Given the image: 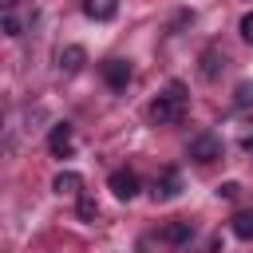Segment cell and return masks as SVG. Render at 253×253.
Here are the masks:
<instances>
[{
    "label": "cell",
    "instance_id": "ac0fdd59",
    "mask_svg": "<svg viewBox=\"0 0 253 253\" xmlns=\"http://www.w3.org/2000/svg\"><path fill=\"white\" fill-rule=\"evenodd\" d=\"M237 28H241V40H245V43H253V12H245Z\"/></svg>",
    "mask_w": 253,
    "mask_h": 253
},
{
    "label": "cell",
    "instance_id": "e0dca14e",
    "mask_svg": "<svg viewBox=\"0 0 253 253\" xmlns=\"http://www.w3.org/2000/svg\"><path fill=\"white\" fill-rule=\"evenodd\" d=\"M237 194H241V186H237V182H221V186H217V198H225V202H233Z\"/></svg>",
    "mask_w": 253,
    "mask_h": 253
},
{
    "label": "cell",
    "instance_id": "7a4b0ae2",
    "mask_svg": "<svg viewBox=\"0 0 253 253\" xmlns=\"http://www.w3.org/2000/svg\"><path fill=\"white\" fill-rule=\"evenodd\" d=\"M190 158L194 162H217L221 158V134H213V130L194 134L190 138Z\"/></svg>",
    "mask_w": 253,
    "mask_h": 253
},
{
    "label": "cell",
    "instance_id": "9a60e30c",
    "mask_svg": "<svg viewBox=\"0 0 253 253\" xmlns=\"http://www.w3.org/2000/svg\"><path fill=\"white\" fill-rule=\"evenodd\" d=\"M4 36H12V40L24 36V20H20L16 12H4Z\"/></svg>",
    "mask_w": 253,
    "mask_h": 253
},
{
    "label": "cell",
    "instance_id": "4fadbf2b",
    "mask_svg": "<svg viewBox=\"0 0 253 253\" xmlns=\"http://www.w3.org/2000/svg\"><path fill=\"white\" fill-rule=\"evenodd\" d=\"M233 107H241V111L253 107V83H249V79H241V83L233 87Z\"/></svg>",
    "mask_w": 253,
    "mask_h": 253
},
{
    "label": "cell",
    "instance_id": "277c9868",
    "mask_svg": "<svg viewBox=\"0 0 253 253\" xmlns=\"http://www.w3.org/2000/svg\"><path fill=\"white\" fill-rule=\"evenodd\" d=\"M99 71H103V83H107L111 91H126V83H130V75H134L130 59H107Z\"/></svg>",
    "mask_w": 253,
    "mask_h": 253
},
{
    "label": "cell",
    "instance_id": "9c48e42d",
    "mask_svg": "<svg viewBox=\"0 0 253 253\" xmlns=\"http://www.w3.org/2000/svg\"><path fill=\"white\" fill-rule=\"evenodd\" d=\"M166 245H174V249H182V245H190L194 241V221H170V225H162V233H158Z\"/></svg>",
    "mask_w": 253,
    "mask_h": 253
},
{
    "label": "cell",
    "instance_id": "3957f363",
    "mask_svg": "<svg viewBox=\"0 0 253 253\" xmlns=\"http://www.w3.org/2000/svg\"><path fill=\"white\" fill-rule=\"evenodd\" d=\"M182 194V174L174 170V166H166L158 178H154V186H150V198L154 202H174Z\"/></svg>",
    "mask_w": 253,
    "mask_h": 253
},
{
    "label": "cell",
    "instance_id": "8fae6325",
    "mask_svg": "<svg viewBox=\"0 0 253 253\" xmlns=\"http://www.w3.org/2000/svg\"><path fill=\"white\" fill-rule=\"evenodd\" d=\"M55 63H59V71H63V75H75V71H83V63H87V51H83L79 43H67V47L59 51V59H55Z\"/></svg>",
    "mask_w": 253,
    "mask_h": 253
},
{
    "label": "cell",
    "instance_id": "ba28073f",
    "mask_svg": "<svg viewBox=\"0 0 253 253\" xmlns=\"http://www.w3.org/2000/svg\"><path fill=\"white\" fill-rule=\"evenodd\" d=\"M198 63H202V67H198V71H202V79H217V75L225 71V51H221L217 43H210V47L202 51V59H198Z\"/></svg>",
    "mask_w": 253,
    "mask_h": 253
},
{
    "label": "cell",
    "instance_id": "7c38bea8",
    "mask_svg": "<svg viewBox=\"0 0 253 253\" xmlns=\"http://www.w3.org/2000/svg\"><path fill=\"white\" fill-rule=\"evenodd\" d=\"M229 229H233L237 241H253V210H237L229 217Z\"/></svg>",
    "mask_w": 253,
    "mask_h": 253
},
{
    "label": "cell",
    "instance_id": "5b68a950",
    "mask_svg": "<svg viewBox=\"0 0 253 253\" xmlns=\"http://www.w3.org/2000/svg\"><path fill=\"white\" fill-rule=\"evenodd\" d=\"M47 150H51L55 158H71V150H75V130H71V123H55V126H51Z\"/></svg>",
    "mask_w": 253,
    "mask_h": 253
},
{
    "label": "cell",
    "instance_id": "30bf717a",
    "mask_svg": "<svg viewBox=\"0 0 253 253\" xmlns=\"http://www.w3.org/2000/svg\"><path fill=\"white\" fill-rule=\"evenodd\" d=\"M83 16L95 24H107L119 16V0H83Z\"/></svg>",
    "mask_w": 253,
    "mask_h": 253
},
{
    "label": "cell",
    "instance_id": "5bb4252c",
    "mask_svg": "<svg viewBox=\"0 0 253 253\" xmlns=\"http://www.w3.org/2000/svg\"><path fill=\"white\" fill-rule=\"evenodd\" d=\"M75 210H79V221H95V217H99V206H95V198H91V194H83Z\"/></svg>",
    "mask_w": 253,
    "mask_h": 253
},
{
    "label": "cell",
    "instance_id": "52a82bcc",
    "mask_svg": "<svg viewBox=\"0 0 253 253\" xmlns=\"http://www.w3.org/2000/svg\"><path fill=\"white\" fill-rule=\"evenodd\" d=\"M51 190H55L59 198H83V174H75V170H59V174L51 178Z\"/></svg>",
    "mask_w": 253,
    "mask_h": 253
},
{
    "label": "cell",
    "instance_id": "6da1fadb",
    "mask_svg": "<svg viewBox=\"0 0 253 253\" xmlns=\"http://www.w3.org/2000/svg\"><path fill=\"white\" fill-rule=\"evenodd\" d=\"M186 103H190V95H186V83H166V91L150 103V119H154V126H170V123H178L182 115H186Z\"/></svg>",
    "mask_w": 253,
    "mask_h": 253
},
{
    "label": "cell",
    "instance_id": "2e32d148",
    "mask_svg": "<svg viewBox=\"0 0 253 253\" xmlns=\"http://www.w3.org/2000/svg\"><path fill=\"white\" fill-rule=\"evenodd\" d=\"M237 142H241L245 150L253 146V119H245V123H241V130H237Z\"/></svg>",
    "mask_w": 253,
    "mask_h": 253
},
{
    "label": "cell",
    "instance_id": "8992f818",
    "mask_svg": "<svg viewBox=\"0 0 253 253\" xmlns=\"http://www.w3.org/2000/svg\"><path fill=\"white\" fill-rule=\"evenodd\" d=\"M107 186H111V194H115L119 202H130V198L138 194V174H134V170H115Z\"/></svg>",
    "mask_w": 253,
    "mask_h": 253
}]
</instances>
